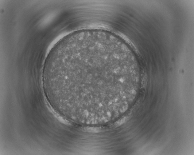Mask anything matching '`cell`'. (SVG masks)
I'll list each match as a JSON object with an SVG mask.
<instances>
[{
    "mask_svg": "<svg viewBox=\"0 0 194 155\" xmlns=\"http://www.w3.org/2000/svg\"><path fill=\"white\" fill-rule=\"evenodd\" d=\"M124 68L100 60L78 62L69 71L68 81L74 90L83 97L97 98L110 95L117 75Z\"/></svg>",
    "mask_w": 194,
    "mask_h": 155,
    "instance_id": "1",
    "label": "cell"
}]
</instances>
